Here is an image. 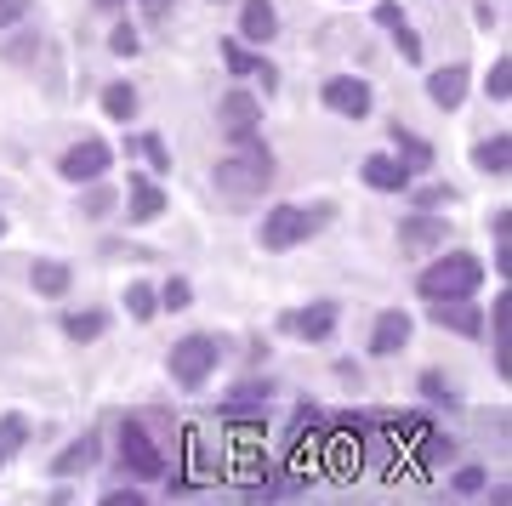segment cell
I'll use <instances>...</instances> for the list:
<instances>
[{"mask_svg":"<svg viewBox=\"0 0 512 506\" xmlns=\"http://www.w3.org/2000/svg\"><path fill=\"white\" fill-rule=\"evenodd\" d=\"M473 290H484V262L473 251H444L439 262H427L416 273L421 302H467Z\"/></svg>","mask_w":512,"mask_h":506,"instance_id":"1","label":"cell"},{"mask_svg":"<svg viewBox=\"0 0 512 506\" xmlns=\"http://www.w3.org/2000/svg\"><path fill=\"white\" fill-rule=\"evenodd\" d=\"M211 182H217L228 199L268 194V182H274V154H268V143H262V137H245L234 154H222V165L211 171Z\"/></svg>","mask_w":512,"mask_h":506,"instance_id":"2","label":"cell"},{"mask_svg":"<svg viewBox=\"0 0 512 506\" xmlns=\"http://www.w3.org/2000/svg\"><path fill=\"white\" fill-rule=\"evenodd\" d=\"M330 222V205H274L268 217H262V228H256V239H262V251H296V245H308L319 228Z\"/></svg>","mask_w":512,"mask_h":506,"instance_id":"3","label":"cell"},{"mask_svg":"<svg viewBox=\"0 0 512 506\" xmlns=\"http://www.w3.org/2000/svg\"><path fill=\"white\" fill-rule=\"evenodd\" d=\"M217 359H222V342L211 330H194V336H177V347L165 353V370H171V381L183 393H200L211 381V370H217Z\"/></svg>","mask_w":512,"mask_h":506,"instance_id":"4","label":"cell"},{"mask_svg":"<svg viewBox=\"0 0 512 506\" xmlns=\"http://www.w3.org/2000/svg\"><path fill=\"white\" fill-rule=\"evenodd\" d=\"M120 467L131 472V484H160L165 478V455H160V444L148 438L143 421H126V427H120Z\"/></svg>","mask_w":512,"mask_h":506,"instance_id":"5","label":"cell"},{"mask_svg":"<svg viewBox=\"0 0 512 506\" xmlns=\"http://www.w3.org/2000/svg\"><path fill=\"white\" fill-rule=\"evenodd\" d=\"M109 165H114V148L103 143V137H80V143H69V154L57 160V177L63 182H97Z\"/></svg>","mask_w":512,"mask_h":506,"instance_id":"6","label":"cell"},{"mask_svg":"<svg viewBox=\"0 0 512 506\" xmlns=\"http://www.w3.org/2000/svg\"><path fill=\"white\" fill-rule=\"evenodd\" d=\"M336 302H308V308L279 313V336H296V342H330L336 336Z\"/></svg>","mask_w":512,"mask_h":506,"instance_id":"7","label":"cell"},{"mask_svg":"<svg viewBox=\"0 0 512 506\" xmlns=\"http://www.w3.org/2000/svg\"><path fill=\"white\" fill-rule=\"evenodd\" d=\"M319 103H325L330 114H342V120H365L370 114V80H359V74H330L325 91H319Z\"/></svg>","mask_w":512,"mask_h":506,"instance_id":"8","label":"cell"},{"mask_svg":"<svg viewBox=\"0 0 512 506\" xmlns=\"http://www.w3.org/2000/svg\"><path fill=\"white\" fill-rule=\"evenodd\" d=\"M410 336H416V325H410V313L404 308H387L376 313V325H370V359H393V353H404L410 347Z\"/></svg>","mask_w":512,"mask_h":506,"instance_id":"9","label":"cell"},{"mask_svg":"<svg viewBox=\"0 0 512 506\" xmlns=\"http://www.w3.org/2000/svg\"><path fill=\"white\" fill-rule=\"evenodd\" d=\"M399 245L404 251H439V245H450V217H439V211L404 217L399 222Z\"/></svg>","mask_w":512,"mask_h":506,"instance_id":"10","label":"cell"},{"mask_svg":"<svg viewBox=\"0 0 512 506\" xmlns=\"http://www.w3.org/2000/svg\"><path fill=\"white\" fill-rule=\"evenodd\" d=\"M256 126H262L256 97L251 91H228V97H222V137H228V143H245V137H256Z\"/></svg>","mask_w":512,"mask_h":506,"instance_id":"11","label":"cell"},{"mask_svg":"<svg viewBox=\"0 0 512 506\" xmlns=\"http://www.w3.org/2000/svg\"><path fill=\"white\" fill-rule=\"evenodd\" d=\"M126 217L131 222H154V217H165V188L154 177H143V171H131V182H126Z\"/></svg>","mask_w":512,"mask_h":506,"instance_id":"12","label":"cell"},{"mask_svg":"<svg viewBox=\"0 0 512 506\" xmlns=\"http://www.w3.org/2000/svg\"><path fill=\"white\" fill-rule=\"evenodd\" d=\"M359 177H365V188H376V194H404L416 171H410V165H404L399 154H370Z\"/></svg>","mask_w":512,"mask_h":506,"instance_id":"13","label":"cell"},{"mask_svg":"<svg viewBox=\"0 0 512 506\" xmlns=\"http://www.w3.org/2000/svg\"><path fill=\"white\" fill-rule=\"evenodd\" d=\"M97 461H103V438H97V433H80L69 450L52 455V478H80V472H92Z\"/></svg>","mask_w":512,"mask_h":506,"instance_id":"14","label":"cell"},{"mask_svg":"<svg viewBox=\"0 0 512 506\" xmlns=\"http://www.w3.org/2000/svg\"><path fill=\"white\" fill-rule=\"evenodd\" d=\"M467 86H473V74H467V63H450V69L427 74V97H433V103H439L444 114L467 103Z\"/></svg>","mask_w":512,"mask_h":506,"instance_id":"15","label":"cell"},{"mask_svg":"<svg viewBox=\"0 0 512 506\" xmlns=\"http://www.w3.org/2000/svg\"><path fill=\"white\" fill-rule=\"evenodd\" d=\"M274 35H279L274 0H245V6H239V40H245V46H262V40H274Z\"/></svg>","mask_w":512,"mask_h":506,"instance_id":"16","label":"cell"},{"mask_svg":"<svg viewBox=\"0 0 512 506\" xmlns=\"http://www.w3.org/2000/svg\"><path fill=\"white\" fill-rule=\"evenodd\" d=\"M427 308H433V325L450 336H484V313L473 308V296L467 302H427Z\"/></svg>","mask_w":512,"mask_h":506,"instance_id":"17","label":"cell"},{"mask_svg":"<svg viewBox=\"0 0 512 506\" xmlns=\"http://www.w3.org/2000/svg\"><path fill=\"white\" fill-rule=\"evenodd\" d=\"M473 165L484 171V177H507V165H512V137H507V131L484 137V143L473 148Z\"/></svg>","mask_w":512,"mask_h":506,"instance_id":"18","label":"cell"},{"mask_svg":"<svg viewBox=\"0 0 512 506\" xmlns=\"http://www.w3.org/2000/svg\"><path fill=\"white\" fill-rule=\"evenodd\" d=\"M29 285H35L46 302H57V296H69L74 273H69V262H35V268H29Z\"/></svg>","mask_w":512,"mask_h":506,"instance_id":"19","label":"cell"},{"mask_svg":"<svg viewBox=\"0 0 512 506\" xmlns=\"http://www.w3.org/2000/svg\"><path fill=\"white\" fill-rule=\"evenodd\" d=\"M29 438H35L29 416H23V410H6V416H0V467H6V461H12L23 444H29Z\"/></svg>","mask_w":512,"mask_h":506,"instance_id":"20","label":"cell"},{"mask_svg":"<svg viewBox=\"0 0 512 506\" xmlns=\"http://www.w3.org/2000/svg\"><path fill=\"white\" fill-rule=\"evenodd\" d=\"M393 143H399V160L410 165V171H427V165L439 160V148L427 143V137H416V131H404V126H393Z\"/></svg>","mask_w":512,"mask_h":506,"instance_id":"21","label":"cell"},{"mask_svg":"<svg viewBox=\"0 0 512 506\" xmlns=\"http://www.w3.org/2000/svg\"><path fill=\"white\" fill-rule=\"evenodd\" d=\"M268 398H274V381L251 376V381H239L234 393L222 398V416H239V410H251V404H268Z\"/></svg>","mask_w":512,"mask_h":506,"instance_id":"22","label":"cell"},{"mask_svg":"<svg viewBox=\"0 0 512 506\" xmlns=\"http://www.w3.org/2000/svg\"><path fill=\"white\" fill-rule=\"evenodd\" d=\"M103 114H109V120H137V86H131V80H109V86H103Z\"/></svg>","mask_w":512,"mask_h":506,"instance_id":"23","label":"cell"},{"mask_svg":"<svg viewBox=\"0 0 512 506\" xmlns=\"http://www.w3.org/2000/svg\"><path fill=\"white\" fill-rule=\"evenodd\" d=\"M103 330H109V313L103 308H86V313H69V319H63V336H69V342H97Z\"/></svg>","mask_w":512,"mask_h":506,"instance_id":"24","label":"cell"},{"mask_svg":"<svg viewBox=\"0 0 512 506\" xmlns=\"http://www.w3.org/2000/svg\"><path fill=\"white\" fill-rule=\"evenodd\" d=\"M126 313L137 319V325H148V319L160 313V290L148 285V279H131V290H126Z\"/></svg>","mask_w":512,"mask_h":506,"instance_id":"25","label":"cell"},{"mask_svg":"<svg viewBox=\"0 0 512 506\" xmlns=\"http://www.w3.org/2000/svg\"><path fill=\"white\" fill-rule=\"evenodd\" d=\"M126 154H143L148 171H171V154H165V137H154V131H143L137 143H126Z\"/></svg>","mask_w":512,"mask_h":506,"instance_id":"26","label":"cell"},{"mask_svg":"<svg viewBox=\"0 0 512 506\" xmlns=\"http://www.w3.org/2000/svg\"><path fill=\"white\" fill-rule=\"evenodd\" d=\"M256 63H262V57H256L245 40H222V69L228 74H256Z\"/></svg>","mask_w":512,"mask_h":506,"instance_id":"27","label":"cell"},{"mask_svg":"<svg viewBox=\"0 0 512 506\" xmlns=\"http://www.w3.org/2000/svg\"><path fill=\"white\" fill-rule=\"evenodd\" d=\"M484 91H490V103H507L512 97V57H495V69L484 74Z\"/></svg>","mask_w":512,"mask_h":506,"instance_id":"28","label":"cell"},{"mask_svg":"<svg viewBox=\"0 0 512 506\" xmlns=\"http://www.w3.org/2000/svg\"><path fill=\"white\" fill-rule=\"evenodd\" d=\"M160 290V308L165 313H183L188 302H194V285H188V279H165V285H154Z\"/></svg>","mask_w":512,"mask_h":506,"instance_id":"29","label":"cell"},{"mask_svg":"<svg viewBox=\"0 0 512 506\" xmlns=\"http://www.w3.org/2000/svg\"><path fill=\"white\" fill-rule=\"evenodd\" d=\"M114 199H120V194H114V188H103V177H97L92 188H86V199H80V211H86V217H109Z\"/></svg>","mask_w":512,"mask_h":506,"instance_id":"30","label":"cell"},{"mask_svg":"<svg viewBox=\"0 0 512 506\" xmlns=\"http://www.w3.org/2000/svg\"><path fill=\"white\" fill-rule=\"evenodd\" d=\"M421 393L433 398V404H456V387H450L444 370H421Z\"/></svg>","mask_w":512,"mask_h":506,"instance_id":"31","label":"cell"},{"mask_svg":"<svg viewBox=\"0 0 512 506\" xmlns=\"http://www.w3.org/2000/svg\"><path fill=\"white\" fill-rule=\"evenodd\" d=\"M109 52H114V57H137V52H143V35H137L131 23H114V35H109Z\"/></svg>","mask_w":512,"mask_h":506,"instance_id":"32","label":"cell"},{"mask_svg":"<svg viewBox=\"0 0 512 506\" xmlns=\"http://www.w3.org/2000/svg\"><path fill=\"white\" fill-rule=\"evenodd\" d=\"M450 489H456V495H484V489H490V472L484 467H461L456 478H450Z\"/></svg>","mask_w":512,"mask_h":506,"instance_id":"33","label":"cell"},{"mask_svg":"<svg viewBox=\"0 0 512 506\" xmlns=\"http://www.w3.org/2000/svg\"><path fill=\"white\" fill-rule=\"evenodd\" d=\"M450 199H461L456 188H444V182H433V188H421L416 194V211H439V205H450Z\"/></svg>","mask_w":512,"mask_h":506,"instance_id":"34","label":"cell"},{"mask_svg":"<svg viewBox=\"0 0 512 506\" xmlns=\"http://www.w3.org/2000/svg\"><path fill=\"white\" fill-rule=\"evenodd\" d=\"M393 46L404 52V63H421V35L404 23V29H393Z\"/></svg>","mask_w":512,"mask_h":506,"instance_id":"35","label":"cell"},{"mask_svg":"<svg viewBox=\"0 0 512 506\" xmlns=\"http://www.w3.org/2000/svg\"><path fill=\"white\" fill-rule=\"evenodd\" d=\"M376 23H382L387 35H393V29H404L410 18H404V6H399V0H382V6H376Z\"/></svg>","mask_w":512,"mask_h":506,"instance_id":"36","label":"cell"},{"mask_svg":"<svg viewBox=\"0 0 512 506\" xmlns=\"http://www.w3.org/2000/svg\"><path fill=\"white\" fill-rule=\"evenodd\" d=\"M103 501H109V506H143L148 495H143V489H137V484H131V489H109Z\"/></svg>","mask_w":512,"mask_h":506,"instance_id":"37","label":"cell"},{"mask_svg":"<svg viewBox=\"0 0 512 506\" xmlns=\"http://www.w3.org/2000/svg\"><path fill=\"white\" fill-rule=\"evenodd\" d=\"M23 12H29V0H0V29H12Z\"/></svg>","mask_w":512,"mask_h":506,"instance_id":"38","label":"cell"},{"mask_svg":"<svg viewBox=\"0 0 512 506\" xmlns=\"http://www.w3.org/2000/svg\"><path fill=\"white\" fill-rule=\"evenodd\" d=\"M137 6H143V18H171L177 0H137Z\"/></svg>","mask_w":512,"mask_h":506,"instance_id":"39","label":"cell"},{"mask_svg":"<svg viewBox=\"0 0 512 506\" xmlns=\"http://www.w3.org/2000/svg\"><path fill=\"white\" fill-rule=\"evenodd\" d=\"M256 80H262V91H279V74L268 63H256Z\"/></svg>","mask_w":512,"mask_h":506,"instance_id":"40","label":"cell"},{"mask_svg":"<svg viewBox=\"0 0 512 506\" xmlns=\"http://www.w3.org/2000/svg\"><path fill=\"white\" fill-rule=\"evenodd\" d=\"M97 6H103V12H114V6H126V0H97Z\"/></svg>","mask_w":512,"mask_h":506,"instance_id":"41","label":"cell"},{"mask_svg":"<svg viewBox=\"0 0 512 506\" xmlns=\"http://www.w3.org/2000/svg\"><path fill=\"white\" fill-rule=\"evenodd\" d=\"M0 239H6V217H0Z\"/></svg>","mask_w":512,"mask_h":506,"instance_id":"42","label":"cell"},{"mask_svg":"<svg viewBox=\"0 0 512 506\" xmlns=\"http://www.w3.org/2000/svg\"><path fill=\"white\" fill-rule=\"evenodd\" d=\"M211 6H222V0H211Z\"/></svg>","mask_w":512,"mask_h":506,"instance_id":"43","label":"cell"}]
</instances>
